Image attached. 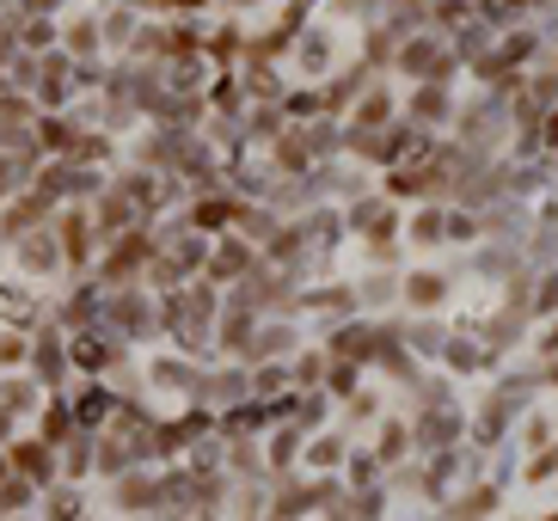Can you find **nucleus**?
I'll return each instance as SVG.
<instances>
[{"instance_id":"nucleus-8","label":"nucleus","mask_w":558,"mask_h":521,"mask_svg":"<svg viewBox=\"0 0 558 521\" xmlns=\"http://www.w3.org/2000/svg\"><path fill=\"white\" fill-rule=\"evenodd\" d=\"M534 362H558V313L541 319V331H534Z\"/></svg>"},{"instance_id":"nucleus-5","label":"nucleus","mask_w":558,"mask_h":521,"mask_svg":"<svg viewBox=\"0 0 558 521\" xmlns=\"http://www.w3.org/2000/svg\"><path fill=\"white\" fill-rule=\"evenodd\" d=\"M387 123H399V86L393 81L362 86V98L344 111V130H387Z\"/></svg>"},{"instance_id":"nucleus-3","label":"nucleus","mask_w":558,"mask_h":521,"mask_svg":"<svg viewBox=\"0 0 558 521\" xmlns=\"http://www.w3.org/2000/svg\"><path fill=\"white\" fill-rule=\"evenodd\" d=\"M460 289V270H442L436 258H417L411 270H399V307L405 313H442Z\"/></svg>"},{"instance_id":"nucleus-7","label":"nucleus","mask_w":558,"mask_h":521,"mask_svg":"<svg viewBox=\"0 0 558 521\" xmlns=\"http://www.w3.org/2000/svg\"><path fill=\"white\" fill-rule=\"evenodd\" d=\"M478 240H485V233H478V215L473 209H448V245H466V252H473Z\"/></svg>"},{"instance_id":"nucleus-1","label":"nucleus","mask_w":558,"mask_h":521,"mask_svg":"<svg viewBox=\"0 0 558 521\" xmlns=\"http://www.w3.org/2000/svg\"><path fill=\"white\" fill-rule=\"evenodd\" d=\"M350 56V32L344 25H331V19H307L295 32V44H289V56H282V74H289V86H326L338 68H344Z\"/></svg>"},{"instance_id":"nucleus-2","label":"nucleus","mask_w":558,"mask_h":521,"mask_svg":"<svg viewBox=\"0 0 558 521\" xmlns=\"http://www.w3.org/2000/svg\"><path fill=\"white\" fill-rule=\"evenodd\" d=\"M387 74H393V81H405V86H424V81L460 86V74H466V68L454 62V49H448L442 32H411V37H399Z\"/></svg>"},{"instance_id":"nucleus-9","label":"nucleus","mask_w":558,"mask_h":521,"mask_svg":"<svg viewBox=\"0 0 558 521\" xmlns=\"http://www.w3.org/2000/svg\"><path fill=\"white\" fill-rule=\"evenodd\" d=\"M344 455V436H319L313 441V467H326V460H338Z\"/></svg>"},{"instance_id":"nucleus-6","label":"nucleus","mask_w":558,"mask_h":521,"mask_svg":"<svg viewBox=\"0 0 558 521\" xmlns=\"http://www.w3.org/2000/svg\"><path fill=\"white\" fill-rule=\"evenodd\" d=\"M19 270L25 277H62L68 264H62V245H56L50 228H32V233H19Z\"/></svg>"},{"instance_id":"nucleus-4","label":"nucleus","mask_w":558,"mask_h":521,"mask_svg":"<svg viewBox=\"0 0 558 521\" xmlns=\"http://www.w3.org/2000/svg\"><path fill=\"white\" fill-rule=\"evenodd\" d=\"M399 245L411 258H442L448 252V203H411L399 221Z\"/></svg>"}]
</instances>
